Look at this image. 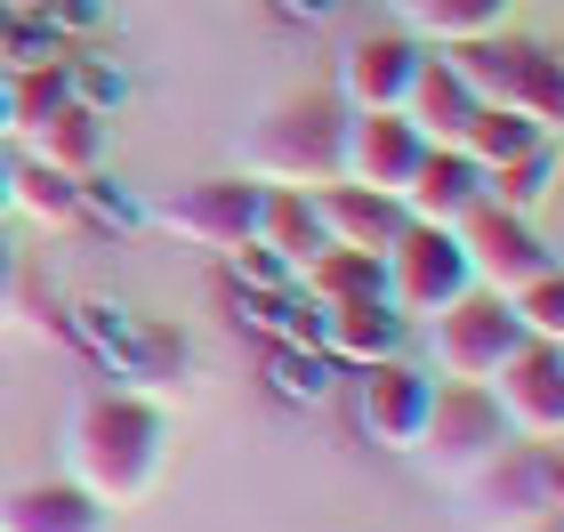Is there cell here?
Here are the masks:
<instances>
[{
  "mask_svg": "<svg viewBox=\"0 0 564 532\" xmlns=\"http://www.w3.org/2000/svg\"><path fill=\"white\" fill-rule=\"evenodd\" d=\"M162 460H170V420L145 388L89 395L65 427V485H82L106 517L138 509V500L162 485Z\"/></svg>",
  "mask_w": 564,
  "mask_h": 532,
  "instance_id": "1",
  "label": "cell"
},
{
  "mask_svg": "<svg viewBox=\"0 0 564 532\" xmlns=\"http://www.w3.org/2000/svg\"><path fill=\"white\" fill-rule=\"evenodd\" d=\"M444 57H452L459 82L476 89V106H517L532 130L564 138V48L556 41L484 33V41H452Z\"/></svg>",
  "mask_w": 564,
  "mask_h": 532,
  "instance_id": "2",
  "label": "cell"
},
{
  "mask_svg": "<svg viewBox=\"0 0 564 532\" xmlns=\"http://www.w3.org/2000/svg\"><path fill=\"white\" fill-rule=\"evenodd\" d=\"M339 130H347V106L330 89H299V97H282V106L250 130L242 145V170L259 177V186H299V194H315L339 177Z\"/></svg>",
  "mask_w": 564,
  "mask_h": 532,
  "instance_id": "3",
  "label": "cell"
},
{
  "mask_svg": "<svg viewBox=\"0 0 564 532\" xmlns=\"http://www.w3.org/2000/svg\"><path fill=\"white\" fill-rule=\"evenodd\" d=\"M508 444H517V436H508L492 388H459V379H444V388H435V403H427V427H420L412 460H420L444 492H459L476 468H492Z\"/></svg>",
  "mask_w": 564,
  "mask_h": 532,
  "instance_id": "4",
  "label": "cell"
},
{
  "mask_svg": "<svg viewBox=\"0 0 564 532\" xmlns=\"http://www.w3.org/2000/svg\"><path fill=\"white\" fill-rule=\"evenodd\" d=\"M556 444H508L492 468H476L459 485V524L468 532H541L556 524Z\"/></svg>",
  "mask_w": 564,
  "mask_h": 532,
  "instance_id": "5",
  "label": "cell"
},
{
  "mask_svg": "<svg viewBox=\"0 0 564 532\" xmlns=\"http://www.w3.org/2000/svg\"><path fill=\"white\" fill-rule=\"evenodd\" d=\"M427 347H435V371L459 379V388H492L500 363L524 347V323L500 291H459L444 315H427Z\"/></svg>",
  "mask_w": 564,
  "mask_h": 532,
  "instance_id": "6",
  "label": "cell"
},
{
  "mask_svg": "<svg viewBox=\"0 0 564 532\" xmlns=\"http://www.w3.org/2000/svg\"><path fill=\"white\" fill-rule=\"evenodd\" d=\"M259 210H267V186L250 170H226V177H194V186H177L162 210H145L162 235H177L186 250H235L259 235Z\"/></svg>",
  "mask_w": 564,
  "mask_h": 532,
  "instance_id": "7",
  "label": "cell"
},
{
  "mask_svg": "<svg viewBox=\"0 0 564 532\" xmlns=\"http://www.w3.org/2000/svg\"><path fill=\"white\" fill-rule=\"evenodd\" d=\"M379 267H388V307H395L403 323H427V315H444L459 291H476L468 250H459L452 226H420V218H412Z\"/></svg>",
  "mask_w": 564,
  "mask_h": 532,
  "instance_id": "8",
  "label": "cell"
},
{
  "mask_svg": "<svg viewBox=\"0 0 564 532\" xmlns=\"http://www.w3.org/2000/svg\"><path fill=\"white\" fill-rule=\"evenodd\" d=\"M459 250H468V274H476V291H500V298H517V291H532L541 274L556 267V250L532 235V218H517V210H492V202H468L459 210Z\"/></svg>",
  "mask_w": 564,
  "mask_h": 532,
  "instance_id": "9",
  "label": "cell"
},
{
  "mask_svg": "<svg viewBox=\"0 0 564 532\" xmlns=\"http://www.w3.org/2000/svg\"><path fill=\"white\" fill-rule=\"evenodd\" d=\"M492 403L517 444H564V355L549 339H524L492 379Z\"/></svg>",
  "mask_w": 564,
  "mask_h": 532,
  "instance_id": "10",
  "label": "cell"
},
{
  "mask_svg": "<svg viewBox=\"0 0 564 532\" xmlns=\"http://www.w3.org/2000/svg\"><path fill=\"white\" fill-rule=\"evenodd\" d=\"M347 379H355V427H364V444H379V452H412L420 427H427L435 379L412 371L403 355H388V363H371V371H347Z\"/></svg>",
  "mask_w": 564,
  "mask_h": 532,
  "instance_id": "11",
  "label": "cell"
},
{
  "mask_svg": "<svg viewBox=\"0 0 564 532\" xmlns=\"http://www.w3.org/2000/svg\"><path fill=\"white\" fill-rule=\"evenodd\" d=\"M420 154H427V138L403 113H347V130H339V177L371 186V194H395V202L412 186Z\"/></svg>",
  "mask_w": 564,
  "mask_h": 532,
  "instance_id": "12",
  "label": "cell"
},
{
  "mask_svg": "<svg viewBox=\"0 0 564 532\" xmlns=\"http://www.w3.org/2000/svg\"><path fill=\"white\" fill-rule=\"evenodd\" d=\"M412 73H420L412 33H364V41L339 48V89L330 97H339L347 113H395L403 89H412Z\"/></svg>",
  "mask_w": 564,
  "mask_h": 532,
  "instance_id": "13",
  "label": "cell"
},
{
  "mask_svg": "<svg viewBox=\"0 0 564 532\" xmlns=\"http://www.w3.org/2000/svg\"><path fill=\"white\" fill-rule=\"evenodd\" d=\"M323 218V242L330 250H371V259H388L395 235L412 226V210H403L395 194H371V186H347V177H330V186L306 194Z\"/></svg>",
  "mask_w": 564,
  "mask_h": 532,
  "instance_id": "14",
  "label": "cell"
},
{
  "mask_svg": "<svg viewBox=\"0 0 564 532\" xmlns=\"http://www.w3.org/2000/svg\"><path fill=\"white\" fill-rule=\"evenodd\" d=\"M403 339H412V323H403L388 298H347V307H323V355H330L339 371L388 363V355H403Z\"/></svg>",
  "mask_w": 564,
  "mask_h": 532,
  "instance_id": "15",
  "label": "cell"
},
{
  "mask_svg": "<svg viewBox=\"0 0 564 532\" xmlns=\"http://www.w3.org/2000/svg\"><path fill=\"white\" fill-rule=\"evenodd\" d=\"M427 145H459V130H468V113H476V89L452 73L444 48H420V73H412V89H403V106H395Z\"/></svg>",
  "mask_w": 564,
  "mask_h": 532,
  "instance_id": "16",
  "label": "cell"
},
{
  "mask_svg": "<svg viewBox=\"0 0 564 532\" xmlns=\"http://www.w3.org/2000/svg\"><path fill=\"white\" fill-rule=\"evenodd\" d=\"M484 194V170L459 154V145H427L412 186H403V210H412L420 226H459V210Z\"/></svg>",
  "mask_w": 564,
  "mask_h": 532,
  "instance_id": "17",
  "label": "cell"
},
{
  "mask_svg": "<svg viewBox=\"0 0 564 532\" xmlns=\"http://www.w3.org/2000/svg\"><path fill=\"white\" fill-rule=\"evenodd\" d=\"M388 9H395V33H412L420 48H452V41L508 33L517 0H388Z\"/></svg>",
  "mask_w": 564,
  "mask_h": 532,
  "instance_id": "18",
  "label": "cell"
},
{
  "mask_svg": "<svg viewBox=\"0 0 564 532\" xmlns=\"http://www.w3.org/2000/svg\"><path fill=\"white\" fill-rule=\"evenodd\" d=\"M17 138L33 145V162H48V170H65V177H89V170H106V121H97L89 106H73V97H65L57 113L24 121Z\"/></svg>",
  "mask_w": 564,
  "mask_h": 532,
  "instance_id": "19",
  "label": "cell"
},
{
  "mask_svg": "<svg viewBox=\"0 0 564 532\" xmlns=\"http://www.w3.org/2000/svg\"><path fill=\"white\" fill-rule=\"evenodd\" d=\"M0 532H113V517L82 485H24L0 500Z\"/></svg>",
  "mask_w": 564,
  "mask_h": 532,
  "instance_id": "20",
  "label": "cell"
},
{
  "mask_svg": "<svg viewBox=\"0 0 564 532\" xmlns=\"http://www.w3.org/2000/svg\"><path fill=\"white\" fill-rule=\"evenodd\" d=\"M145 332H153V323H138L130 307H113V298H89V307H73V339H82L97 363L121 379V388H138V371H145Z\"/></svg>",
  "mask_w": 564,
  "mask_h": 532,
  "instance_id": "21",
  "label": "cell"
},
{
  "mask_svg": "<svg viewBox=\"0 0 564 532\" xmlns=\"http://www.w3.org/2000/svg\"><path fill=\"white\" fill-rule=\"evenodd\" d=\"M556 170H564V145H556V138H541L532 154L500 162V170H484V194H476V202H492V210H517V218H532V210H541V202L556 194Z\"/></svg>",
  "mask_w": 564,
  "mask_h": 532,
  "instance_id": "22",
  "label": "cell"
},
{
  "mask_svg": "<svg viewBox=\"0 0 564 532\" xmlns=\"http://www.w3.org/2000/svg\"><path fill=\"white\" fill-rule=\"evenodd\" d=\"M9 210H24L33 226H48V235H65V226H82V177H65V170L24 154L9 170Z\"/></svg>",
  "mask_w": 564,
  "mask_h": 532,
  "instance_id": "23",
  "label": "cell"
},
{
  "mask_svg": "<svg viewBox=\"0 0 564 532\" xmlns=\"http://www.w3.org/2000/svg\"><path fill=\"white\" fill-rule=\"evenodd\" d=\"M299 291L315 307H347V298H388V267L371 250H323V259L299 267Z\"/></svg>",
  "mask_w": 564,
  "mask_h": 532,
  "instance_id": "24",
  "label": "cell"
},
{
  "mask_svg": "<svg viewBox=\"0 0 564 532\" xmlns=\"http://www.w3.org/2000/svg\"><path fill=\"white\" fill-rule=\"evenodd\" d=\"M259 242H274L291 267H306V259H323V218H315V202H306L299 186H267V210H259Z\"/></svg>",
  "mask_w": 564,
  "mask_h": 532,
  "instance_id": "25",
  "label": "cell"
},
{
  "mask_svg": "<svg viewBox=\"0 0 564 532\" xmlns=\"http://www.w3.org/2000/svg\"><path fill=\"white\" fill-rule=\"evenodd\" d=\"M235 315H242V323H259L274 347H323V307H315V298H306L299 283H291V291H274V298L235 291Z\"/></svg>",
  "mask_w": 564,
  "mask_h": 532,
  "instance_id": "26",
  "label": "cell"
},
{
  "mask_svg": "<svg viewBox=\"0 0 564 532\" xmlns=\"http://www.w3.org/2000/svg\"><path fill=\"white\" fill-rule=\"evenodd\" d=\"M541 138H549V130H532L517 106H476V113H468V130H459V154H468L476 170H500V162L532 154Z\"/></svg>",
  "mask_w": 564,
  "mask_h": 532,
  "instance_id": "27",
  "label": "cell"
},
{
  "mask_svg": "<svg viewBox=\"0 0 564 532\" xmlns=\"http://www.w3.org/2000/svg\"><path fill=\"white\" fill-rule=\"evenodd\" d=\"M339 363H330L323 347H274L267 355V388L282 395V403H306V412H323L330 395H339Z\"/></svg>",
  "mask_w": 564,
  "mask_h": 532,
  "instance_id": "28",
  "label": "cell"
},
{
  "mask_svg": "<svg viewBox=\"0 0 564 532\" xmlns=\"http://www.w3.org/2000/svg\"><path fill=\"white\" fill-rule=\"evenodd\" d=\"M65 89H73V106H89L97 121H113L121 106H130V73H121L113 57H82V48L65 57Z\"/></svg>",
  "mask_w": 564,
  "mask_h": 532,
  "instance_id": "29",
  "label": "cell"
},
{
  "mask_svg": "<svg viewBox=\"0 0 564 532\" xmlns=\"http://www.w3.org/2000/svg\"><path fill=\"white\" fill-rule=\"evenodd\" d=\"M65 57H73V41L48 17H17L0 33V73H41V65H65Z\"/></svg>",
  "mask_w": 564,
  "mask_h": 532,
  "instance_id": "30",
  "label": "cell"
},
{
  "mask_svg": "<svg viewBox=\"0 0 564 532\" xmlns=\"http://www.w3.org/2000/svg\"><path fill=\"white\" fill-rule=\"evenodd\" d=\"M226 283H235V291H259V298H274V291H291V283H299V267L282 259L274 242H259V235H250V242H235V250H226Z\"/></svg>",
  "mask_w": 564,
  "mask_h": 532,
  "instance_id": "31",
  "label": "cell"
},
{
  "mask_svg": "<svg viewBox=\"0 0 564 532\" xmlns=\"http://www.w3.org/2000/svg\"><path fill=\"white\" fill-rule=\"evenodd\" d=\"M508 307H517L524 339H549V347H564V267H549L541 283H532V291H517Z\"/></svg>",
  "mask_w": 564,
  "mask_h": 532,
  "instance_id": "32",
  "label": "cell"
},
{
  "mask_svg": "<svg viewBox=\"0 0 564 532\" xmlns=\"http://www.w3.org/2000/svg\"><path fill=\"white\" fill-rule=\"evenodd\" d=\"M82 218H97V226H113V235H130V226H145V202L121 186V177H106V170H89L82 177Z\"/></svg>",
  "mask_w": 564,
  "mask_h": 532,
  "instance_id": "33",
  "label": "cell"
},
{
  "mask_svg": "<svg viewBox=\"0 0 564 532\" xmlns=\"http://www.w3.org/2000/svg\"><path fill=\"white\" fill-rule=\"evenodd\" d=\"M33 17H48V24L65 33V41H89L97 24H106V0H41Z\"/></svg>",
  "mask_w": 564,
  "mask_h": 532,
  "instance_id": "34",
  "label": "cell"
},
{
  "mask_svg": "<svg viewBox=\"0 0 564 532\" xmlns=\"http://www.w3.org/2000/svg\"><path fill=\"white\" fill-rule=\"evenodd\" d=\"M17 315H24V259L0 235V323H17Z\"/></svg>",
  "mask_w": 564,
  "mask_h": 532,
  "instance_id": "35",
  "label": "cell"
},
{
  "mask_svg": "<svg viewBox=\"0 0 564 532\" xmlns=\"http://www.w3.org/2000/svg\"><path fill=\"white\" fill-rule=\"evenodd\" d=\"M274 9L291 17V24H330V17L347 9V0H274Z\"/></svg>",
  "mask_w": 564,
  "mask_h": 532,
  "instance_id": "36",
  "label": "cell"
},
{
  "mask_svg": "<svg viewBox=\"0 0 564 532\" xmlns=\"http://www.w3.org/2000/svg\"><path fill=\"white\" fill-rule=\"evenodd\" d=\"M0 138H17V97H9V73H0Z\"/></svg>",
  "mask_w": 564,
  "mask_h": 532,
  "instance_id": "37",
  "label": "cell"
},
{
  "mask_svg": "<svg viewBox=\"0 0 564 532\" xmlns=\"http://www.w3.org/2000/svg\"><path fill=\"white\" fill-rule=\"evenodd\" d=\"M549 500H556V524H564V452H556V485H549Z\"/></svg>",
  "mask_w": 564,
  "mask_h": 532,
  "instance_id": "38",
  "label": "cell"
},
{
  "mask_svg": "<svg viewBox=\"0 0 564 532\" xmlns=\"http://www.w3.org/2000/svg\"><path fill=\"white\" fill-rule=\"evenodd\" d=\"M0 218H9V162H0Z\"/></svg>",
  "mask_w": 564,
  "mask_h": 532,
  "instance_id": "39",
  "label": "cell"
},
{
  "mask_svg": "<svg viewBox=\"0 0 564 532\" xmlns=\"http://www.w3.org/2000/svg\"><path fill=\"white\" fill-rule=\"evenodd\" d=\"M0 9H17V17H33V9H41V0H0Z\"/></svg>",
  "mask_w": 564,
  "mask_h": 532,
  "instance_id": "40",
  "label": "cell"
},
{
  "mask_svg": "<svg viewBox=\"0 0 564 532\" xmlns=\"http://www.w3.org/2000/svg\"><path fill=\"white\" fill-rule=\"evenodd\" d=\"M9 24H17V9H0V33H9Z\"/></svg>",
  "mask_w": 564,
  "mask_h": 532,
  "instance_id": "41",
  "label": "cell"
},
{
  "mask_svg": "<svg viewBox=\"0 0 564 532\" xmlns=\"http://www.w3.org/2000/svg\"><path fill=\"white\" fill-rule=\"evenodd\" d=\"M556 355H564V347H556Z\"/></svg>",
  "mask_w": 564,
  "mask_h": 532,
  "instance_id": "42",
  "label": "cell"
},
{
  "mask_svg": "<svg viewBox=\"0 0 564 532\" xmlns=\"http://www.w3.org/2000/svg\"><path fill=\"white\" fill-rule=\"evenodd\" d=\"M556 267H564V259H556Z\"/></svg>",
  "mask_w": 564,
  "mask_h": 532,
  "instance_id": "43",
  "label": "cell"
}]
</instances>
